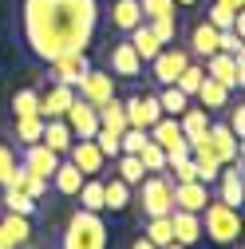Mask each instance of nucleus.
I'll return each instance as SVG.
<instances>
[{
	"mask_svg": "<svg viewBox=\"0 0 245 249\" xmlns=\"http://www.w3.org/2000/svg\"><path fill=\"white\" fill-rule=\"evenodd\" d=\"M99 28L95 0H24V40L36 59H52L68 52H87Z\"/></svg>",
	"mask_w": 245,
	"mask_h": 249,
	"instance_id": "f257e3e1",
	"label": "nucleus"
},
{
	"mask_svg": "<svg viewBox=\"0 0 245 249\" xmlns=\"http://www.w3.org/2000/svg\"><path fill=\"white\" fill-rule=\"evenodd\" d=\"M198 217H202V237H210L213 245H229L241 233V210L237 206H226L222 198H210Z\"/></svg>",
	"mask_w": 245,
	"mask_h": 249,
	"instance_id": "f03ea898",
	"label": "nucleus"
},
{
	"mask_svg": "<svg viewBox=\"0 0 245 249\" xmlns=\"http://www.w3.org/2000/svg\"><path fill=\"white\" fill-rule=\"evenodd\" d=\"M64 249H107V226L99 213L75 210L64 230Z\"/></svg>",
	"mask_w": 245,
	"mask_h": 249,
	"instance_id": "7ed1b4c3",
	"label": "nucleus"
},
{
	"mask_svg": "<svg viewBox=\"0 0 245 249\" xmlns=\"http://www.w3.org/2000/svg\"><path fill=\"white\" fill-rule=\"evenodd\" d=\"M139 202H142V213L146 217H166L174 210V182L166 178V170L146 174L139 182Z\"/></svg>",
	"mask_w": 245,
	"mask_h": 249,
	"instance_id": "20e7f679",
	"label": "nucleus"
},
{
	"mask_svg": "<svg viewBox=\"0 0 245 249\" xmlns=\"http://www.w3.org/2000/svg\"><path fill=\"white\" fill-rule=\"evenodd\" d=\"M206 75L218 79V83L229 87V91H241V87H245V55H229V52L206 55Z\"/></svg>",
	"mask_w": 245,
	"mask_h": 249,
	"instance_id": "39448f33",
	"label": "nucleus"
},
{
	"mask_svg": "<svg viewBox=\"0 0 245 249\" xmlns=\"http://www.w3.org/2000/svg\"><path fill=\"white\" fill-rule=\"evenodd\" d=\"M75 95H79L83 103H91V107H103V103L115 95V75H111V71H99V68H87L83 79L75 83Z\"/></svg>",
	"mask_w": 245,
	"mask_h": 249,
	"instance_id": "423d86ee",
	"label": "nucleus"
},
{
	"mask_svg": "<svg viewBox=\"0 0 245 249\" xmlns=\"http://www.w3.org/2000/svg\"><path fill=\"white\" fill-rule=\"evenodd\" d=\"M186 64H190V52H186V48H170V44H166L155 59H150V75H155L162 87H170V83L182 75V68H186Z\"/></svg>",
	"mask_w": 245,
	"mask_h": 249,
	"instance_id": "0eeeda50",
	"label": "nucleus"
},
{
	"mask_svg": "<svg viewBox=\"0 0 245 249\" xmlns=\"http://www.w3.org/2000/svg\"><path fill=\"white\" fill-rule=\"evenodd\" d=\"M206 146L218 154V162H222V166L241 159V139L226 127V123H210V127H206Z\"/></svg>",
	"mask_w": 245,
	"mask_h": 249,
	"instance_id": "6e6552de",
	"label": "nucleus"
},
{
	"mask_svg": "<svg viewBox=\"0 0 245 249\" xmlns=\"http://www.w3.org/2000/svg\"><path fill=\"white\" fill-rule=\"evenodd\" d=\"M122 111H127V127H142V131H150L162 119L158 95H131L127 103H122Z\"/></svg>",
	"mask_w": 245,
	"mask_h": 249,
	"instance_id": "1a4fd4ad",
	"label": "nucleus"
},
{
	"mask_svg": "<svg viewBox=\"0 0 245 249\" xmlns=\"http://www.w3.org/2000/svg\"><path fill=\"white\" fill-rule=\"evenodd\" d=\"M64 123L71 127V135H75V139H91V135L99 131V111L75 95V99H71V107H68V115H64Z\"/></svg>",
	"mask_w": 245,
	"mask_h": 249,
	"instance_id": "9d476101",
	"label": "nucleus"
},
{
	"mask_svg": "<svg viewBox=\"0 0 245 249\" xmlns=\"http://www.w3.org/2000/svg\"><path fill=\"white\" fill-rule=\"evenodd\" d=\"M52 79L55 83H68V87H75L79 79H83V71L91 68V59H87V52H68V55H59V59H52Z\"/></svg>",
	"mask_w": 245,
	"mask_h": 249,
	"instance_id": "9b49d317",
	"label": "nucleus"
},
{
	"mask_svg": "<svg viewBox=\"0 0 245 249\" xmlns=\"http://www.w3.org/2000/svg\"><path fill=\"white\" fill-rule=\"evenodd\" d=\"M218 198L226 206H237L241 210V198H245V178H241V159L237 162H226L218 170Z\"/></svg>",
	"mask_w": 245,
	"mask_h": 249,
	"instance_id": "f8f14e48",
	"label": "nucleus"
},
{
	"mask_svg": "<svg viewBox=\"0 0 245 249\" xmlns=\"http://www.w3.org/2000/svg\"><path fill=\"white\" fill-rule=\"evenodd\" d=\"M111 75H119V79H139L142 75V59L131 48V40H119L111 48Z\"/></svg>",
	"mask_w": 245,
	"mask_h": 249,
	"instance_id": "ddd939ff",
	"label": "nucleus"
},
{
	"mask_svg": "<svg viewBox=\"0 0 245 249\" xmlns=\"http://www.w3.org/2000/svg\"><path fill=\"white\" fill-rule=\"evenodd\" d=\"M71 99H75V87H68V83H52L44 95H40V119H64L68 107H71Z\"/></svg>",
	"mask_w": 245,
	"mask_h": 249,
	"instance_id": "4468645a",
	"label": "nucleus"
},
{
	"mask_svg": "<svg viewBox=\"0 0 245 249\" xmlns=\"http://www.w3.org/2000/svg\"><path fill=\"white\" fill-rule=\"evenodd\" d=\"M68 154H71V162L83 170V178H91V174H103V166H107V159L99 154L95 139H75Z\"/></svg>",
	"mask_w": 245,
	"mask_h": 249,
	"instance_id": "2eb2a0df",
	"label": "nucleus"
},
{
	"mask_svg": "<svg viewBox=\"0 0 245 249\" xmlns=\"http://www.w3.org/2000/svg\"><path fill=\"white\" fill-rule=\"evenodd\" d=\"M210 202V186L206 182H178L174 186V210H190V213H202Z\"/></svg>",
	"mask_w": 245,
	"mask_h": 249,
	"instance_id": "dca6fc26",
	"label": "nucleus"
},
{
	"mask_svg": "<svg viewBox=\"0 0 245 249\" xmlns=\"http://www.w3.org/2000/svg\"><path fill=\"white\" fill-rule=\"evenodd\" d=\"M59 159H64V154L48 150L44 142H32V146H24V166L32 170V174H40V178H52V174H55V166H59Z\"/></svg>",
	"mask_w": 245,
	"mask_h": 249,
	"instance_id": "f3484780",
	"label": "nucleus"
},
{
	"mask_svg": "<svg viewBox=\"0 0 245 249\" xmlns=\"http://www.w3.org/2000/svg\"><path fill=\"white\" fill-rule=\"evenodd\" d=\"M170 230H174V241H178V245L190 249V245L202 237V217L190 213V210H170Z\"/></svg>",
	"mask_w": 245,
	"mask_h": 249,
	"instance_id": "a211bd4d",
	"label": "nucleus"
},
{
	"mask_svg": "<svg viewBox=\"0 0 245 249\" xmlns=\"http://www.w3.org/2000/svg\"><path fill=\"white\" fill-rule=\"evenodd\" d=\"M48 182H52V190H55V194L75 198V194H79V186H83V170H79L71 159H68V162L59 159V166H55V174H52Z\"/></svg>",
	"mask_w": 245,
	"mask_h": 249,
	"instance_id": "6ab92c4d",
	"label": "nucleus"
},
{
	"mask_svg": "<svg viewBox=\"0 0 245 249\" xmlns=\"http://www.w3.org/2000/svg\"><path fill=\"white\" fill-rule=\"evenodd\" d=\"M178 127H182V139H186L190 146H198L206 139V127H210V111L206 107H186L178 115Z\"/></svg>",
	"mask_w": 245,
	"mask_h": 249,
	"instance_id": "aec40b11",
	"label": "nucleus"
},
{
	"mask_svg": "<svg viewBox=\"0 0 245 249\" xmlns=\"http://www.w3.org/2000/svg\"><path fill=\"white\" fill-rule=\"evenodd\" d=\"M194 95H198V107H206L210 115L229 107V87H222L218 79H210V75H202V83H198V91H194Z\"/></svg>",
	"mask_w": 245,
	"mask_h": 249,
	"instance_id": "412c9836",
	"label": "nucleus"
},
{
	"mask_svg": "<svg viewBox=\"0 0 245 249\" xmlns=\"http://www.w3.org/2000/svg\"><path fill=\"white\" fill-rule=\"evenodd\" d=\"M40 142H44L48 150H55V154H68L71 142H75V135H71V127H68L64 119H44V135H40Z\"/></svg>",
	"mask_w": 245,
	"mask_h": 249,
	"instance_id": "4be33fe9",
	"label": "nucleus"
},
{
	"mask_svg": "<svg viewBox=\"0 0 245 249\" xmlns=\"http://www.w3.org/2000/svg\"><path fill=\"white\" fill-rule=\"evenodd\" d=\"M0 241H4L8 249H20L32 241V226H28L24 213H4V222H0Z\"/></svg>",
	"mask_w": 245,
	"mask_h": 249,
	"instance_id": "5701e85b",
	"label": "nucleus"
},
{
	"mask_svg": "<svg viewBox=\"0 0 245 249\" xmlns=\"http://www.w3.org/2000/svg\"><path fill=\"white\" fill-rule=\"evenodd\" d=\"M127 40H131V48L139 52V59H142V64H150V59H155V55L166 48V44H158V36L150 32V24H146V20L131 28V32H127Z\"/></svg>",
	"mask_w": 245,
	"mask_h": 249,
	"instance_id": "b1692460",
	"label": "nucleus"
},
{
	"mask_svg": "<svg viewBox=\"0 0 245 249\" xmlns=\"http://www.w3.org/2000/svg\"><path fill=\"white\" fill-rule=\"evenodd\" d=\"M131 190H135V186H127L119 174L103 178V210H111V213H122V210L131 206Z\"/></svg>",
	"mask_w": 245,
	"mask_h": 249,
	"instance_id": "393cba45",
	"label": "nucleus"
},
{
	"mask_svg": "<svg viewBox=\"0 0 245 249\" xmlns=\"http://www.w3.org/2000/svg\"><path fill=\"white\" fill-rule=\"evenodd\" d=\"M135 24H142L139 0H115V4H111V28H115V32H131Z\"/></svg>",
	"mask_w": 245,
	"mask_h": 249,
	"instance_id": "a878e982",
	"label": "nucleus"
},
{
	"mask_svg": "<svg viewBox=\"0 0 245 249\" xmlns=\"http://www.w3.org/2000/svg\"><path fill=\"white\" fill-rule=\"evenodd\" d=\"M213 52H218V28H213V24H198L194 32H190V55L206 59Z\"/></svg>",
	"mask_w": 245,
	"mask_h": 249,
	"instance_id": "bb28decb",
	"label": "nucleus"
},
{
	"mask_svg": "<svg viewBox=\"0 0 245 249\" xmlns=\"http://www.w3.org/2000/svg\"><path fill=\"white\" fill-rule=\"evenodd\" d=\"M79 210H91V213H103V178L99 174H91V178H83V186H79Z\"/></svg>",
	"mask_w": 245,
	"mask_h": 249,
	"instance_id": "cd10ccee",
	"label": "nucleus"
},
{
	"mask_svg": "<svg viewBox=\"0 0 245 249\" xmlns=\"http://www.w3.org/2000/svg\"><path fill=\"white\" fill-rule=\"evenodd\" d=\"M99 111V127H107V131H115V135H122L127 131V111H122V103L111 95L103 107H95Z\"/></svg>",
	"mask_w": 245,
	"mask_h": 249,
	"instance_id": "c85d7f7f",
	"label": "nucleus"
},
{
	"mask_svg": "<svg viewBox=\"0 0 245 249\" xmlns=\"http://www.w3.org/2000/svg\"><path fill=\"white\" fill-rule=\"evenodd\" d=\"M0 202H4L8 213H24V217H32V213H36V198H28L24 190H16V186H4Z\"/></svg>",
	"mask_w": 245,
	"mask_h": 249,
	"instance_id": "c756f323",
	"label": "nucleus"
},
{
	"mask_svg": "<svg viewBox=\"0 0 245 249\" xmlns=\"http://www.w3.org/2000/svg\"><path fill=\"white\" fill-rule=\"evenodd\" d=\"M139 162H142L146 174H158V170H166V150H162L155 139H146L142 150H139Z\"/></svg>",
	"mask_w": 245,
	"mask_h": 249,
	"instance_id": "7c9ffc66",
	"label": "nucleus"
},
{
	"mask_svg": "<svg viewBox=\"0 0 245 249\" xmlns=\"http://www.w3.org/2000/svg\"><path fill=\"white\" fill-rule=\"evenodd\" d=\"M40 135H44V119H40V115H24V119H16V142H20V146L40 142Z\"/></svg>",
	"mask_w": 245,
	"mask_h": 249,
	"instance_id": "2f4dec72",
	"label": "nucleus"
},
{
	"mask_svg": "<svg viewBox=\"0 0 245 249\" xmlns=\"http://www.w3.org/2000/svg\"><path fill=\"white\" fill-rule=\"evenodd\" d=\"M142 237H146V241H155L158 249H162V245H170V241H174L170 213H166V217H146V230H142Z\"/></svg>",
	"mask_w": 245,
	"mask_h": 249,
	"instance_id": "473e14b6",
	"label": "nucleus"
},
{
	"mask_svg": "<svg viewBox=\"0 0 245 249\" xmlns=\"http://www.w3.org/2000/svg\"><path fill=\"white\" fill-rule=\"evenodd\" d=\"M158 107H162V115H182V111H186L190 107V95H182V91L170 83V87H162V95H158Z\"/></svg>",
	"mask_w": 245,
	"mask_h": 249,
	"instance_id": "72a5a7b5",
	"label": "nucleus"
},
{
	"mask_svg": "<svg viewBox=\"0 0 245 249\" xmlns=\"http://www.w3.org/2000/svg\"><path fill=\"white\" fill-rule=\"evenodd\" d=\"M12 115H16V119H24V115H40V91H32V87L16 91V95H12Z\"/></svg>",
	"mask_w": 245,
	"mask_h": 249,
	"instance_id": "f704fd0d",
	"label": "nucleus"
},
{
	"mask_svg": "<svg viewBox=\"0 0 245 249\" xmlns=\"http://www.w3.org/2000/svg\"><path fill=\"white\" fill-rule=\"evenodd\" d=\"M202 75H206V68H202V64H194V59H190V64L182 68V75L174 79V87L182 91V95H190V99H194V91H198V83H202Z\"/></svg>",
	"mask_w": 245,
	"mask_h": 249,
	"instance_id": "c9c22d12",
	"label": "nucleus"
},
{
	"mask_svg": "<svg viewBox=\"0 0 245 249\" xmlns=\"http://www.w3.org/2000/svg\"><path fill=\"white\" fill-rule=\"evenodd\" d=\"M150 24V32L158 36V44H174L178 40V16L166 12V16H155V20H146Z\"/></svg>",
	"mask_w": 245,
	"mask_h": 249,
	"instance_id": "e433bc0d",
	"label": "nucleus"
},
{
	"mask_svg": "<svg viewBox=\"0 0 245 249\" xmlns=\"http://www.w3.org/2000/svg\"><path fill=\"white\" fill-rule=\"evenodd\" d=\"M119 178L127 182V186H139V182L146 178V170H142V162H139V154H119Z\"/></svg>",
	"mask_w": 245,
	"mask_h": 249,
	"instance_id": "4c0bfd02",
	"label": "nucleus"
},
{
	"mask_svg": "<svg viewBox=\"0 0 245 249\" xmlns=\"http://www.w3.org/2000/svg\"><path fill=\"white\" fill-rule=\"evenodd\" d=\"M146 139H150V135H146L142 127H127V131L119 135V150H122V154H139Z\"/></svg>",
	"mask_w": 245,
	"mask_h": 249,
	"instance_id": "58836bf2",
	"label": "nucleus"
},
{
	"mask_svg": "<svg viewBox=\"0 0 245 249\" xmlns=\"http://www.w3.org/2000/svg\"><path fill=\"white\" fill-rule=\"evenodd\" d=\"M91 139H95V146H99L103 159H119V154H122V150H119V135H115V131H107V127H99Z\"/></svg>",
	"mask_w": 245,
	"mask_h": 249,
	"instance_id": "ea45409f",
	"label": "nucleus"
},
{
	"mask_svg": "<svg viewBox=\"0 0 245 249\" xmlns=\"http://www.w3.org/2000/svg\"><path fill=\"white\" fill-rule=\"evenodd\" d=\"M233 8H226V4H218V0H213V4H210V20L206 24H213V28H218V32H226V28H233Z\"/></svg>",
	"mask_w": 245,
	"mask_h": 249,
	"instance_id": "a19ab883",
	"label": "nucleus"
},
{
	"mask_svg": "<svg viewBox=\"0 0 245 249\" xmlns=\"http://www.w3.org/2000/svg\"><path fill=\"white\" fill-rule=\"evenodd\" d=\"M139 8H142V20H155V16L174 12V0H139Z\"/></svg>",
	"mask_w": 245,
	"mask_h": 249,
	"instance_id": "79ce46f5",
	"label": "nucleus"
},
{
	"mask_svg": "<svg viewBox=\"0 0 245 249\" xmlns=\"http://www.w3.org/2000/svg\"><path fill=\"white\" fill-rule=\"evenodd\" d=\"M218 52H229V55H245V48H241V36L233 32V28L218 32Z\"/></svg>",
	"mask_w": 245,
	"mask_h": 249,
	"instance_id": "37998d69",
	"label": "nucleus"
},
{
	"mask_svg": "<svg viewBox=\"0 0 245 249\" xmlns=\"http://www.w3.org/2000/svg\"><path fill=\"white\" fill-rule=\"evenodd\" d=\"M226 111H229V119H226V127H229V131H233L237 139H245V107L237 103V107H226Z\"/></svg>",
	"mask_w": 245,
	"mask_h": 249,
	"instance_id": "c03bdc74",
	"label": "nucleus"
},
{
	"mask_svg": "<svg viewBox=\"0 0 245 249\" xmlns=\"http://www.w3.org/2000/svg\"><path fill=\"white\" fill-rule=\"evenodd\" d=\"M16 166V154L4 146V142H0V186H4V178H8V170Z\"/></svg>",
	"mask_w": 245,
	"mask_h": 249,
	"instance_id": "a18cd8bd",
	"label": "nucleus"
},
{
	"mask_svg": "<svg viewBox=\"0 0 245 249\" xmlns=\"http://www.w3.org/2000/svg\"><path fill=\"white\" fill-rule=\"evenodd\" d=\"M218 4H226V8H233V12H241V8H245V0H218Z\"/></svg>",
	"mask_w": 245,
	"mask_h": 249,
	"instance_id": "49530a36",
	"label": "nucleus"
},
{
	"mask_svg": "<svg viewBox=\"0 0 245 249\" xmlns=\"http://www.w3.org/2000/svg\"><path fill=\"white\" fill-rule=\"evenodd\" d=\"M131 249H158V245H155V241H146V237H139V241H135Z\"/></svg>",
	"mask_w": 245,
	"mask_h": 249,
	"instance_id": "de8ad7c7",
	"label": "nucleus"
},
{
	"mask_svg": "<svg viewBox=\"0 0 245 249\" xmlns=\"http://www.w3.org/2000/svg\"><path fill=\"white\" fill-rule=\"evenodd\" d=\"M174 4H182V8H198V0H174Z\"/></svg>",
	"mask_w": 245,
	"mask_h": 249,
	"instance_id": "09e8293b",
	"label": "nucleus"
},
{
	"mask_svg": "<svg viewBox=\"0 0 245 249\" xmlns=\"http://www.w3.org/2000/svg\"><path fill=\"white\" fill-rule=\"evenodd\" d=\"M162 249H186V245H178V241H170V245H162Z\"/></svg>",
	"mask_w": 245,
	"mask_h": 249,
	"instance_id": "8fccbe9b",
	"label": "nucleus"
},
{
	"mask_svg": "<svg viewBox=\"0 0 245 249\" xmlns=\"http://www.w3.org/2000/svg\"><path fill=\"white\" fill-rule=\"evenodd\" d=\"M0 249H8V245H4V241H0Z\"/></svg>",
	"mask_w": 245,
	"mask_h": 249,
	"instance_id": "3c124183",
	"label": "nucleus"
}]
</instances>
